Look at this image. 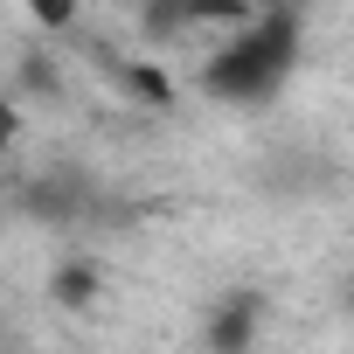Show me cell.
I'll return each instance as SVG.
<instances>
[{"label":"cell","mask_w":354,"mask_h":354,"mask_svg":"<svg viewBox=\"0 0 354 354\" xmlns=\"http://www.w3.org/2000/svg\"><path fill=\"white\" fill-rule=\"evenodd\" d=\"M0 195H8V167H0Z\"/></svg>","instance_id":"cell-6"},{"label":"cell","mask_w":354,"mask_h":354,"mask_svg":"<svg viewBox=\"0 0 354 354\" xmlns=\"http://www.w3.org/2000/svg\"><path fill=\"white\" fill-rule=\"evenodd\" d=\"M21 139H28V111H21V97H8V91H0V160H8Z\"/></svg>","instance_id":"cell-5"},{"label":"cell","mask_w":354,"mask_h":354,"mask_svg":"<svg viewBox=\"0 0 354 354\" xmlns=\"http://www.w3.org/2000/svg\"><path fill=\"white\" fill-rule=\"evenodd\" d=\"M21 15H28V28H35L42 42H56V35H77L84 0H21Z\"/></svg>","instance_id":"cell-4"},{"label":"cell","mask_w":354,"mask_h":354,"mask_svg":"<svg viewBox=\"0 0 354 354\" xmlns=\"http://www.w3.org/2000/svg\"><path fill=\"white\" fill-rule=\"evenodd\" d=\"M49 299H56L63 313H91V306L104 299V271H97L91 257H63V264L49 271Z\"/></svg>","instance_id":"cell-3"},{"label":"cell","mask_w":354,"mask_h":354,"mask_svg":"<svg viewBox=\"0 0 354 354\" xmlns=\"http://www.w3.org/2000/svg\"><path fill=\"white\" fill-rule=\"evenodd\" d=\"M299 63V28L285 15H264V21H243L236 35H223V49L209 56L202 84L230 104H264Z\"/></svg>","instance_id":"cell-1"},{"label":"cell","mask_w":354,"mask_h":354,"mask_svg":"<svg viewBox=\"0 0 354 354\" xmlns=\"http://www.w3.org/2000/svg\"><path fill=\"white\" fill-rule=\"evenodd\" d=\"M257 333H264V306H257L250 292L223 299V306L202 319V347H209V354H250V347H257Z\"/></svg>","instance_id":"cell-2"}]
</instances>
